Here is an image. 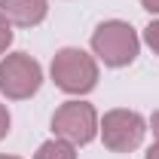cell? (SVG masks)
<instances>
[{
	"label": "cell",
	"mask_w": 159,
	"mask_h": 159,
	"mask_svg": "<svg viewBox=\"0 0 159 159\" xmlns=\"http://www.w3.org/2000/svg\"><path fill=\"white\" fill-rule=\"evenodd\" d=\"M138 34L129 21H119V19H110V21H101L92 34V49L104 64L110 67H125L138 58Z\"/></svg>",
	"instance_id": "obj_1"
},
{
	"label": "cell",
	"mask_w": 159,
	"mask_h": 159,
	"mask_svg": "<svg viewBox=\"0 0 159 159\" xmlns=\"http://www.w3.org/2000/svg\"><path fill=\"white\" fill-rule=\"evenodd\" d=\"M52 80L67 95H86L98 83V64L89 52L67 46V49H58L52 58Z\"/></svg>",
	"instance_id": "obj_2"
},
{
	"label": "cell",
	"mask_w": 159,
	"mask_h": 159,
	"mask_svg": "<svg viewBox=\"0 0 159 159\" xmlns=\"http://www.w3.org/2000/svg\"><path fill=\"white\" fill-rule=\"evenodd\" d=\"M43 83V67L28 52H12L0 61V92L12 101L31 98Z\"/></svg>",
	"instance_id": "obj_3"
},
{
	"label": "cell",
	"mask_w": 159,
	"mask_h": 159,
	"mask_svg": "<svg viewBox=\"0 0 159 159\" xmlns=\"http://www.w3.org/2000/svg\"><path fill=\"white\" fill-rule=\"evenodd\" d=\"M52 132H55V138L70 141L74 147L89 144L98 132V113L86 101H64L52 113Z\"/></svg>",
	"instance_id": "obj_4"
},
{
	"label": "cell",
	"mask_w": 159,
	"mask_h": 159,
	"mask_svg": "<svg viewBox=\"0 0 159 159\" xmlns=\"http://www.w3.org/2000/svg\"><path fill=\"white\" fill-rule=\"evenodd\" d=\"M144 132H147V125H144L141 113H135V110L116 107V110L104 113V119H101L104 147H110L113 153H132L141 141H144Z\"/></svg>",
	"instance_id": "obj_5"
},
{
	"label": "cell",
	"mask_w": 159,
	"mask_h": 159,
	"mask_svg": "<svg viewBox=\"0 0 159 159\" xmlns=\"http://www.w3.org/2000/svg\"><path fill=\"white\" fill-rule=\"evenodd\" d=\"M46 0H0V12L19 28H34L46 19Z\"/></svg>",
	"instance_id": "obj_6"
},
{
	"label": "cell",
	"mask_w": 159,
	"mask_h": 159,
	"mask_svg": "<svg viewBox=\"0 0 159 159\" xmlns=\"http://www.w3.org/2000/svg\"><path fill=\"white\" fill-rule=\"evenodd\" d=\"M34 159H77V147L70 141L52 138V141H46V144H40V150H37Z\"/></svg>",
	"instance_id": "obj_7"
},
{
	"label": "cell",
	"mask_w": 159,
	"mask_h": 159,
	"mask_svg": "<svg viewBox=\"0 0 159 159\" xmlns=\"http://www.w3.org/2000/svg\"><path fill=\"white\" fill-rule=\"evenodd\" d=\"M9 43H12V21L0 12V55L9 49Z\"/></svg>",
	"instance_id": "obj_8"
},
{
	"label": "cell",
	"mask_w": 159,
	"mask_h": 159,
	"mask_svg": "<svg viewBox=\"0 0 159 159\" xmlns=\"http://www.w3.org/2000/svg\"><path fill=\"white\" fill-rule=\"evenodd\" d=\"M144 40H147V46H150V49L159 55V21H150V25H147V31H144Z\"/></svg>",
	"instance_id": "obj_9"
},
{
	"label": "cell",
	"mask_w": 159,
	"mask_h": 159,
	"mask_svg": "<svg viewBox=\"0 0 159 159\" xmlns=\"http://www.w3.org/2000/svg\"><path fill=\"white\" fill-rule=\"evenodd\" d=\"M6 135H9V110L0 104V141L6 138Z\"/></svg>",
	"instance_id": "obj_10"
},
{
	"label": "cell",
	"mask_w": 159,
	"mask_h": 159,
	"mask_svg": "<svg viewBox=\"0 0 159 159\" xmlns=\"http://www.w3.org/2000/svg\"><path fill=\"white\" fill-rule=\"evenodd\" d=\"M144 3V9H150V12H159V0H141Z\"/></svg>",
	"instance_id": "obj_11"
},
{
	"label": "cell",
	"mask_w": 159,
	"mask_h": 159,
	"mask_svg": "<svg viewBox=\"0 0 159 159\" xmlns=\"http://www.w3.org/2000/svg\"><path fill=\"white\" fill-rule=\"evenodd\" d=\"M150 129H153V135L159 138V110L153 113V119H150Z\"/></svg>",
	"instance_id": "obj_12"
},
{
	"label": "cell",
	"mask_w": 159,
	"mask_h": 159,
	"mask_svg": "<svg viewBox=\"0 0 159 159\" xmlns=\"http://www.w3.org/2000/svg\"><path fill=\"white\" fill-rule=\"evenodd\" d=\"M147 159H159V144H153V147L147 150Z\"/></svg>",
	"instance_id": "obj_13"
},
{
	"label": "cell",
	"mask_w": 159,
	"mask_h": 159,
	"mask_svg": "<svg viewBox=\"0 0 159 159\" xmlns=\"http://www.w3.org/2000/svg\"><path fill=\"white\" fill-rule=\"evenodd\" d=\"M0 159H19V156H0Z\"/></svg>",
	"instance_id": "obj_14"
}]
</instances>
